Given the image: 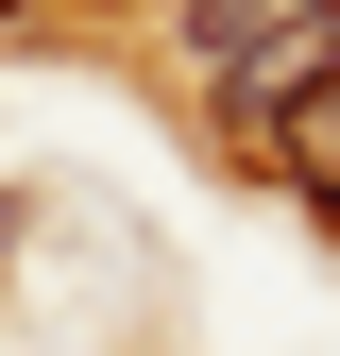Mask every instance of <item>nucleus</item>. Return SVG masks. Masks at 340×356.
I'll return each mask as SVG.
<instances>
[{"instance_id":"1","label":"nucleus","mask_w":340,"mask_h":356,"mask_svg":"<svg viewBox=\"0 0 340 356\" xmlns=\"http://www.w3.org/2000/svg\"><path fill=\"white\" fill-rule=\"evenodd\" d=\"M222 153L340 220V0H289L255 51H222Z\"/></svg>"},{"instance_id":"2","label":"nucleus","mask_w":340,"mask_h":356,"mask_svg":"<svg viewBox=\"0 0 340 356\" xmlns=\"http://www.w3.org/2000/svg\"><path fill=\"white\" fill-rule=\"evenodd\" d=\"M272 17H289V0H187V34H204V51H255Z\"/></svg>"},{"instance_id":"3","label":"nucleus","mask_w":340,"mask_h":356,"mask_svg":"<svg viewBox=\"0 0 340 356\" xmlns=\"http://www.w3.org/2000/svg\"><path fill=\"white\" fill-rule=\"evenodd\" d=\"M85 17H137V0H85Z\"/></svg>"},{"instance_id":"4","label":"nucleus","mask_w":340,"mask_h":356,"mask_svg":"<svg viewBox=\"0 0 340 356\" xmlns=\"http://www.w3.org/2000/svg\"><path fill=\"white\" fill-rule=\"evenodd\" d=\"M0 17H34V0H0Z\"/></svg>"}]
</instances>
